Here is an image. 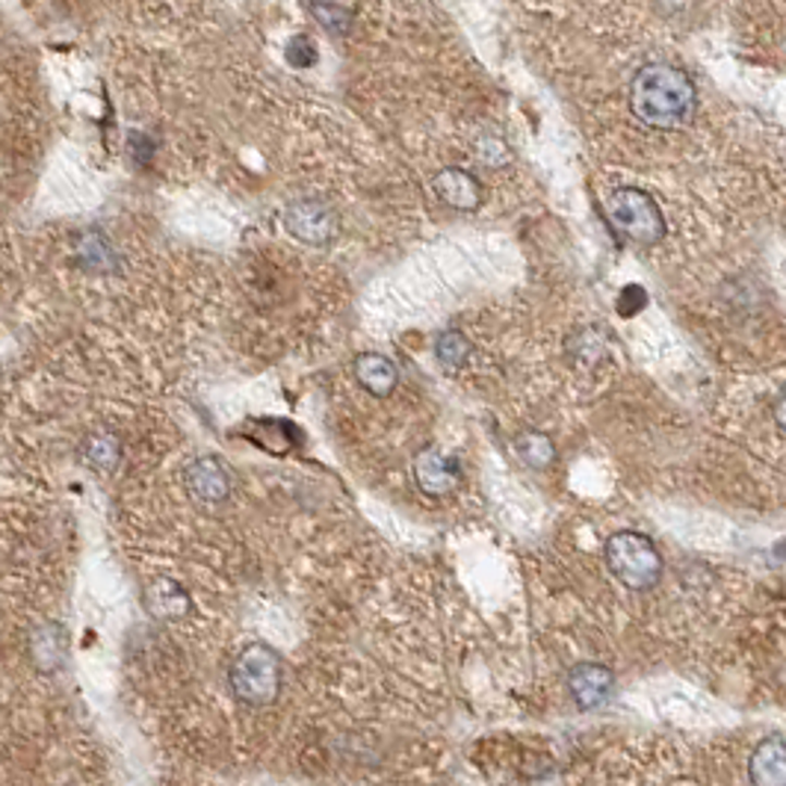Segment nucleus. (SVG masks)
<instances>
[{
    "label": "nucleus",
    "instance_id": "6ab92c4d",
    "mask_svg": "<svg viewBox=\"0 0 786 786\" xmlns=\"http://www.w3.org/2000/svg\"><path fill=\"white\" fill-rule=\"evenodd\" d=\"M285 53H287V62L297 65V69H307V65L317 62V48H314V41L307 39V36H293V39L287 41Z\"/></svg>",
    "mask_w": 786,
    "mask_h": 786
},
{
    "label": "nucleus",
    "instance_id": "39448f33",
    "mask_svg": "<svg viewBox=\"0 0 786 786\" xmlns=\"http://www.w3.org/2000/svg\"><path fill=\"white\" fill-rule=\"evenodd\" d=\"M285 228L305 245H328L340 231L337 214L319 198H299L285 210Z\"/></svg>",
    "mask_w": 786,
    "mask_h": 786
},
{
    "label": "nucleus",
    "instance_id": "7ed1b4c3",
    "mask_svg": "<svg viewBox=\"0 0 786 786\" xmlns=\"http://www.w3.org/2000/svg\"><path fill=\"white\" fill-rule=\"evenodd\" d=\"M606 565L633 592H648L663 580V556L642 532H615L606 542Z\"/></svg>",
    "mask_w": 786,
    "mask_h": 786
},
{
    "label": "nucleus",
    "instance_id": "2eb2a0df",
    "mask_svg": "<svg viewBox=\"0 0 786 786\" xmlns=\"http://www.w3.org/2000/svg\"><path fill=\"white\" fill-rule=\"evenodd\" d=\"M83 459L89 468H95L98 473H112V470L119 468V459H122V447H119V440L101 432V435H93V438L86 440V447H83Z\"/></svg>",
    "mask_w": 786,
    "mask_h": 786
},
{
    "label": "nucleus",
    "instance_id": "4468645a",
    "mask_svg": "<svg viewBox=\"0 0 786 786\" xmlns=\"http://www.w3.org/2000/svg\"><path fill=\"white\" fill-rule=\"evenodd\" d=\"M515 452L527 468L544 470L556 461V444L542 432H523L515 438Z\"/></svg>",
    "mask_w": 786,
    "mask_h": 786
},
{
    "label": "nucleus",
    "instance_id": "0eeeda50",
    "mask_svg": "<svg viewBox=\"0 0 786 786\" xmlns=\"http://www.w3.org/2000/svg\"><path fill=\"white\" fill-rule=\"evenodd\" d=\"M615 689V674L601 663H580L573 665L568 674V692H571L573 704L580 710H597L609 698Z\"/></svg>",
    "mask_w": 786,
    "mask_h": 786
},
{
    "label": "nucleus",
    "instance_id": "f8f14e48",
    "mask_svg": "<svg viewBox=\"0 0 786 786\" xmlns=\"http://www.w3.org/2000/svg\"><path fill=\"white\" fill-rule=\"evenodd\" d=\"M355 378L361 388L373 397H390L397 388V367L394 361L376 352H364L355 358Z\"/></svg>",
    "mask_w": 786,
    "mask_h": 786
},
{
    "label": "nucleus",
    "instance_id": "423d86ee",
    "mask_svg": "<svg viewBox=\"0 0 786 786\" xmlns=\"http://www.w3.org/2000/svg\"><path fill=\"white\" fill-rule=\"evenodd\" d=\"M414 480H418L423 494H430V497H444L449 491L459 488L461 482L459 459H452V456L444 452L440 447H426L418 459H414Z\"/></svg>",
    "mask_w": 786,
    "mask_h": 786
},
{
    "label": "nucleus",
    "instance_id": "6e6552de",
    "mask_svg": "<svg viewBox=\"0 0 786 786\" xmlns=\"http://www.w3.org/2000/svg\"><path fill=\"white\" fill-rule=\"evenodd\" d=\"M186 485L193 491L195 500L207 503V506L225 503L231 494V476H228L222 461L214 459V456H205V459L193 461L186 468Z\"/></svg>",
    "mask_w": 786,
    "mask_h": 786
},
{
    "label": "nucleus",
    "instance_id": "f257e3e1",
    "mask_svg": "<svg viewBox=\"0 0 786 786\" xmlns=\"http://www.w3.org/2000/svg\"><path fill=\"white\" fill-rule=\"evenodd\" d=\"M630 110L654 131H680L698 110L694 81L672 62H648L630 83Z\"/></svg>",
    "mask_w": 786,
    "mask_h": 786
},
{
    "label": "nucleus",
    "instance_id": "dca6fc26",
    "mask_svg": "<svg viewBox=\"0 0 786 786\" xmlns=\"http://www.w3.org/2000/svg\"><path fill=\"white\" fill-rule=\"evenodd\" d=\"M307 10H311V15H314L328 33L343 36V33L352 27V12L343 10L340 3H331V0H311Z\"/></svg>",
    "mask_w": 786,
    "mask_h": 786
},
{
    "label": "nucleus",
    "instance_id": "1a4fd4ad",
    "mask_svg": "<svg viewBox=\"0 0 786 786\" xmlns=\"http://www.w3.org/2000/svg\"><path fill=\"white\" fill-rule=\"evenodd\" d=\"M432 186H435L440 202L456 207V210H476L482 205L480 178L470 174L468 169H459V166H449V169L435 174Z\"/></svg>",
    "mask_w": 786,
    "mask_h": 786
},
{
    "label": "nucleus",
    "instance_id": "aec40b11",
    "mask_svg": "<svg viewBox=\"0 0 786 786\" xmlns=\"http://www.w3.org/2000/svg\"><path fill=\"white\" fill-rule=\"evenodd\" d=\"M644 305H648V293H644V287L639 285L624 287L621 293H618V302H615V307H618V314H621L624 319L636 317Z\"/></svg>",
    "mask_w": 786,
    "mask_h": 786
},
{
    "label": "nucleus",
    "instance_id": "f3484780",
    "mask_svg": "<svg viewBox=\"0 0 786 786\" xmlns=\"http://www.w3.org/2000/svg\"><path fill=\"white\" fill-rule=\"evenodd\" d=\"M435 355L444 367H464L470 358V343L468 337L461 331H444L435 343Z\"/></svg>",
    "mask_w": 786,
    "mask_h": 786
},
{
    "label": "nucleus",
    "instance_id": "4be33fe9",
    "mask_svg": "<svg viewBox=\"0 0 786 786\" xmlns=\"http://www.w3.org/2000/svg\"><path fill=\"white\" fill-rule=\"evenodd\" d=\"M775 556L781 561H786V539H781V542L775 544Z\"/></svg>",
    "mask_w": 786,
    "mask_h": 786
},
{
    "label": "nucleus",
    "instance_id": "9d476101",
    "mask_svg": "<svg viewBox=\"0 0 786 786\" xmlns=\"http://www.w3.org/2000/svg\"><path fill=\"white\" fill-rule=\"evenodd\" d=\"M143 601L148 615L157 618V621H178V618H184V615L190 613V597H186L184 589L174 580H169V577H157V580L148 582L143 592Z\"/></svg>",
    "mask_w": 786,
    "mask_h": 786
},
{
    "label": "nucleus",
    "instance_id": "a211bd4d",
    "mask_svg": "<svg viewBox=\"0 0 786 786\" xmlns=\"http://www.w3.org/2000/svg\"><path fill=\"white\" fill-rule=\"evenodd\" d=\"M476 157H480V164H485L488 169H500V166L511 164L509 145L503 143L500 136H494V133L480 136V143H476Z\"/></svg>",
    "mask_w": 786,
    "mask_h": 786
},
{
    "label": "nucleus",
    "instance_id": "9b49d317",
    "mask_svg": "<svg viewBox=\"0 0 786 786\" xmlns=\"http://www.w3.org/2000/svg\"><path fill=\"white\" fill-rule=\"evenodd\" d=\"M748 777L754 786H786V742L784 739H763L751 751Z\"/></svg>",
    "mask_w": 786,
    "mask_h": 786
},
{
    "label": "nucleus",
    "instance_id": "f03ea898",
    "mask_svg": "<svg viewBox=\"0 0 786 786\" xmlns=\"http://www.w3.org/2000/svg\"><path fill=\"white\" fill-rule=\"evenodd\" d=\"M228 684L237 701L249 706H266L281 692V656L269 644H249L231 663Z\"/></svg>",
    "mask_w": 786,
    "mask_h": 786
},
{
    "label": "nucleus",
    "instance_id": "20e7f679",
    "mask_svg": "<svg viewBox=\"0 0 786 786\" xmlns=\"http://www.w3.org/2000/svg\"><path fill=\"white\" fill-rule=\"evenodd\" d=\"M606 214L630 243L656 245L665 237V216L654 195L639 186H621L606 198Z\"/></svg>",
    "mask_w": 786,
    "mask_h": 786
},
{
    "label": "nucleus",
    "instance_id": "ddd939ff",
    "mask_svg": "<svg viewBox=\"0 0 786 786\" xmlns=\"http://www.w3.org/2000/svg\"><path fill=\"white\" fill-rule=\"evenodd\" d=\"M116 249L110 245V240L101 234V231H86V234L77 240V264L89 273H110L116 266Z\"/></svg>",
    "mask_w": 786,
    "mask_h": 786
},
{
    "label": "nucleus",
    "instance_id": "412c9836",
    "mask_svg": "<svg viewBox=\"0 0 786 786\" xmlns=\"http://www.w3.org/2000/svg\"><path fill=\"white\" fill-rule=\"evenodd\" d=\"M775 423L781 426V432H786V394L781 399H777V406H775Z\"/></svg>",
    "mask_w": 786,
    "mask_h": 786
}]
</instances>
